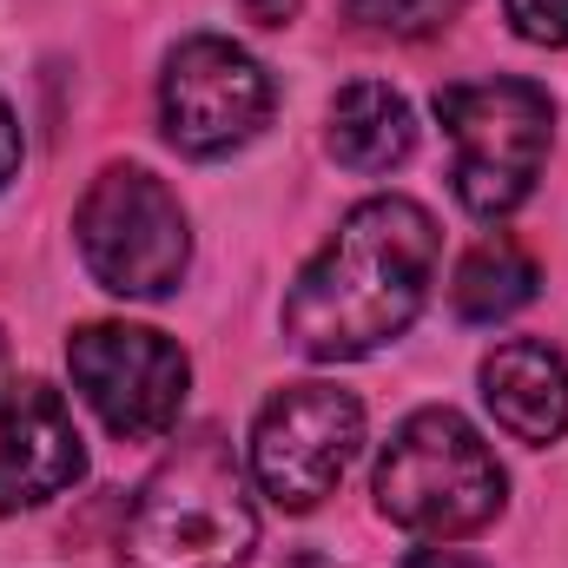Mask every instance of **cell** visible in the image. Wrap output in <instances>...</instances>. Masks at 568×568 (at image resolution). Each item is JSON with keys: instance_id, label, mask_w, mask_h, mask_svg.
Segmentation results:
<instances>
[{"instance_id": "52a82bcc", "label": "cell", "mask_w": 568, "mask_h": 568, "mask_svg": "<svg viewBox=\"0 0 568 568\" xmlns=\"http://www.w3.org/2000/svg\"><path fill=\"white\" fill-rule=\"evenodd\" d=\"M278 87L272 73L225 33H192L165 53L159 73V126L185 159H225L272 126Z\"/></svg>"}, {"instance_id": "9c48e42d", "label": "cell", "mask_w": 568, "mask_h": 568, "mask_svg": "<svg viewBox=\"0 0 568 568\" xmlns=\"http://www.w3.org/2000/svg\"><path fill=\"white\" fill-rule=\"evenodd\" d=\"M87 476V436L67 397L40 377L0 390V516L40 509Z\"/></svg>"}, {"instance_id": "30bf717a", "label": "cell", "mask_w": 568, "mask_h": 568, "mask_svg": "<svg viewBox=\"0 0 568 568\" xmlns=\"http://www.w3.org/2000/svg\"><path fill=\"white\" fill-rule=\"evenodd\" d=\"M483 404L489 417L529 449L568 436V357L542 337H509L483 357Z\"/></svg>"}, {"instance_id": "ac0fdd59", "label": "cell", "mask_w": 568, "mask_h": 568, "mask_svg": "<svg viewBox=\"0 0 568 568\" xmlns=\"http://www.w3.org/2000/svg\"><path fill=\"white\" fill-rule=\"evenodd\" d=\"M0 371H7V337H0Z\"/></svg>"}, {"instance_id": "8fae6325", "label": "cell", "mask_w": 568, "mask_h": 568, "mask_svg": "<svg viewBox=\"0 0 568 568\" xmlns=\"http://www.w3.org/2000/svg\"><path fill=\"white\" fill-rule=\"evenodd\" d=\"M324 145L351 172H390L417 152V113L397 87L384 80H351L331 113H324Z\"/></svg>"}, {"instance_id": "2e32d148", "label": "cell", "mask_w": 568, "mask_h": 568, "mask_svg": "<svg viewBox=\"0 0 568 568\" xmlns=\"http://www.w3.org/2000/svg\"><path fill=\"white\" fill-rule=\"evenodd\" d=\"M404 568H483L476 556H463V549H443V542H429V549H410Z\"/></svg>"}, {"instance_id": "7a4b0ae2", "label": "cell", "mask_w": 568, "mask_h": 568, "mask_svg": "<svg viewBox=\"0 0 568 568\" xmlns=\"http://www.w3.org/2000/svg\"><path fill=\"white\" fill-rule=\"evenodd\" d=\"M126 568H245L258 549V509L245 469L219 429L185 436L126 516Z\"/></svg>"}, {"instance_id": "5b68a950", "label": "cell", "mask_w": 568, "mask_h": 568, "mask_svg": "<svg viewBox=\"0 0 568 568\" xmlns=\"http://www.w3.org/2000/svg\"><path fill=\"white\" fill-rule=\"evenodd\" d=\"M80 258L113 297H172L192 265V225L165 179L145 165H106L73 212Z\"/></svg>"}, {"instance_id": "3957f363", "label": "cell", "mask_w": 568, "mask_h": 568, "mask_svg": "<svg viewBox=\"0 0 568 568\" xmlns=\"http://www.w3.org/2000/svg\"><path fill=\"white\" fill-rule=\"evenodd\" d=\"M503 503H509V476L496 449L449 404L410 410L390 429L377 456V509L397 529L424 542H463V536H483L503 516Z\"/></svg>"}, {"instance_id": "5bb4252c", "label": "cell", "mask_w": 568, "mask_h": 568, "mask_svg": "<svg viewBox=\"0 0 568 568\" xmlns=\"http://www.w3.org/2000/svg\"><path fill=\"white\" fill-rule=\"evenodd\" d=\"M503 13L529 47H568V0H503Z\"/></svg>"}, {"instance_id": "277c9868", "label": "cell", "mask_w": 568, "mask_h": 568, "mask_svg": "<svg viewBox=\"0 0 568 568\" xmlns=\"http://www.w3.org/2000/svg\"><path fill=\"white\" fill-rule=\"evenodd\" d=\"M436 120L449 140V185L469 219H509L529 205L549 145H556V100L536 80H456L436 93Z\"/></svg>"}, {"instance_id": "8992f818", "label": "cell", "mask_w": 568, "mask_h": 568, "mask_svg": "<svg viewBox=\"0 0 568 568\" xmlns=\"http://www.w3.org/2000/svg\"><path fill=\"white\" fill-rule=\"evenodd\" d=\"M357 443H364V404L344 384L311 377V384H284V390L265 397V410L252 417L245 456H252L258 496L304 516L344 483Z\"/></svg>"}, {"instance_id": "e0dca14e", "label": "cell", "mask_w": 568, "mask_h": 568, "mask_svg": "<svg viewBox=\"0 0 568 568\" xmlns=\"http://www.w3.org/2000/svg\"><path fill=\"white\" fill-rule=\"evenodd\" d=\"M297 7H304V0H245V20H258V27H291Z\"/></svg>"}, {"instance_id": "7c38bea8", "label": "cell", "mask_w": 568, "mask_h": 568, "mask_svg": "<svg viewBox=\"0 0 568 568\" xmlns=\"http://www.w3.org/2000/svg\"><path fill=\"white\" fill-rule=\"evenodd\" d=\"M536 284H542L536 258L509 232H489V239H476L463 252L456 284H449V304H456L463 324H503V317H516L536 297Z\"/></svg>"}, {"instance_id": "ba28073f", "label": "cell", "mask_w": 568, "mask_h": 568, "mask_svg": "<svg viewBox=\"0 0 568 568\" xmlns=\"http://www.w3.org/2000/svg\"><path fill=\"white\" fill-rule=\"evenodd\" d=\"M67 371L87 410L120 443H159L192 390V357L145 324H80L67 337Z\"/></svg>"}, {"instance_id": "9a60e30c", "label": "cell", "mask_w": 568, "mask_h": 568, "mask_svg": "<svg viewBox=\"0 0 568 568\" xmlns=\"http://www.w3.org/2000/svg\"><path fill=\"white\" fill-rule=\"evenodd\" d=\"M20 152H27V145H20V120H13L7 100H0V192L20 179Z\"/></svg>"}, {"instance_id": "6da1fadb", "label": "cell", "mask_w": 568, "mask_h": 568, "mask_svg": "<svg viewBox=\"0 0 568 568\" xmlns=\"http://www.w3.org/2000/svg\"><path fill=\"white\" fill-rule=\"evenodd\" d=\"M436 219L404 192H377L337 219L284 291V344L311 364H351L417 324L436 278Z\"/></svg>"}, {"instance_id": "4fadbf2b", "label": "cell", "mask_w": 568, "mask_h": 568, "mask_svg": "<svg viewBox=\"0 0 568 568\" xmlns=\"http://www.w3.org/2000/svg\"><path fill=\"white\" fill-rule=\"evenodd\" d=\"M463 13V0H351V20L384 40H429Z\"/></svg>"}]
</instances>
